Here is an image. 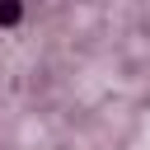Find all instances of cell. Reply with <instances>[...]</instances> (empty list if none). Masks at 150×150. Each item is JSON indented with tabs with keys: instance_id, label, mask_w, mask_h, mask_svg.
Instances as JSON below:
<instances>
[{
	"instance_id": "obj_1",
	"label": "cell",
	"mask_w": 150,
	"mask_h": 150,
	"mask_svg": "<svg viewBox=\"0 0 150 150\" xmlns=\"http://www.w3.org/2000/svg\"><path fill=\"white\" fill-rule=\"evenodd\" d=\"M23 19V0H0V28H14Z\"/></svg>"
}]
</instances>
